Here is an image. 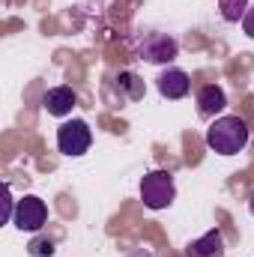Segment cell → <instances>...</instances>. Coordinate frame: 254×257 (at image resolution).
I'll return each instance as SVG.
<instances>
[{
    "label": "cell",
    "mask_w": 254,
    "mask_h": 257,
    "mask_svg": "<svg viewBox=\"0 0 254 257\" xmlns=\"http://www.w3.org/2000/svg\"><path fill=\"white\" fill-rule=\"evenodd\" d=\"M90 144H93V132L84 120H69L57 128V150L63 156H72V159L84 156L90 150Z\"/></svg>",
    "instance_id": "5b68a950"
},
{
    "label": "cell",
    "mask_w": 254,
    "mask_h": 257,
    "mask_svg": "<svg viewBox=\"0 0 254 257\" xmlns=\"http://www.w3.org/2000/svg\"><path fill=\"white\" fill-rule=\"evenodd\" d=\"M248 126L242 117H215L212 126L206 128V147L218 156H236L248 147Z\"/></svg>",
    "instance_id": "6da1fadb"
},
{
    "label": "cell",
    "mask_w": 254,
    "mask_h": 257,
    "mask_svg": "<svg viewBox=\"0 0 254 257\" xmlns=\"http://www.w3.org/2000/svg\"><path fill=\"white\" fill-rule=\"evenodd\" d=\"M186 257H224V236H221V230H206L200 239L189 242Z\"/></svg>",
    "instance_id": "9c48e42d"
},
{
    "label": "cell",
    "mask_w": 254,
    "mask_h": 257,
    "mask_svg": "<svg viewBox=\"0 0 254 257\" xmlns=\"http://www.w3.org/2000/svg\"><path fill=\"white\" fill-rule=\"evenodd\" d=\"M75 102H78V96H75L72 87H51V90L42 96V108H45L51 117H66V114H72Z\"/></svg>",
    "instance_id": "52a82bcc"
},
{
    "label": "cell",
    "mask_w": 254,
    "mask_h": 257,
    "mask_svg": "<svg viewBox=\"0 0 254 257\" xmlns=\"http://www.w3.org/2000/svg\"><path fill=\"white\" fill-rule=\"evenodd\" d=\"M242 30H245V36L254 39V6H248V12H245V18H242Z\"/></svg>",
    "instance_id": "4fadbf2b"
},
{
    "label": "cell",
    "mask_w": 254,
    "mask_h": 257,
    "mask_svg": "<svg viewBox=\"0 0 254 257\" xmlns=\"http://www.w3.org/2000/svg\"><path fill=\"white\" fill-rule=\"evenodd\" d=\"M177 197V186H174V174L171 171H150L141 180V200L150 209H165L171 206Z\"/></svg>",
    "instance_id": "7a4b0ae2"
},
{
    "label": "cell",
    "mask_w": 254,
    "mask_h": 257,
    "mask_svg": "<svg viewBox=\"0 0 254 257\" xmlns=\"http://www.w3.org/2000/svg\"><path fill=\"white\" fill-rule=\"evenodd\" d=\"M114 90H117V96H120L123 102H138V99H144V93H147L144 81H141L135 72H120V75L114 78Z\"/></svg>",
    "instance_id": "30bf717a"
},
{
    "label": "cell",
    "mask_w": 254,
    "mask_h": 257,
    "mask_svg": "<svg viewBox=\"0 0 254 257\" xmlns=\"http://www.w3.org/2000/svg\"><path fill=\"white\" fill-rule=\"evenodd\" d=\"M27 251L33 257H51L54 254V242H51V239H33V242L27 245Z\"/></svg>",
    "instance_id": "7c38bea8"
},
{
    "label": "cell",
    "mask_w": 254,
    "mask_h": 257,
    "mask_svg": "<svg viewBox=\"0 0 254 257\" xmlns=\"http://www.w3.org/2000/svg\"><path fill=\"white\" fill-rule=\"evenodd\" d=\"M177 54H180V42H177L171 33L150 30V33H144L141 42H138V57L147 60V63H153V66L171 63V60H177Z\"/></svg>",
    "instance_id": "3957f363"
},
{
    "label": "cell",
    "mask_w": 254,
    "mask_h": 257,
    "mask_svg": "<svg viewBox=\"0 0 254 257\" xmlns=\"http://www.w3.org/2000/svg\"><path fill=\"white\" fill-rule=\"evenodd\" d=\"M45 221H48V206H45V200H42V197H36V194H24V197L15 203L12 224H15L18 230L36 233V230H42V227H45Z\"/></svg>",
    "instance_id": "277c9868"
},
{
    "label": "cell",
    "mask_w": 254,
    "mask_h": 257,
    "mask_svg": "<svg viewBox=\"0 0 254 257\" xmlns=\"http://www.w3.org/2000/svg\"><path fill=\"white\" fill-rule=\"evenodd\" d=\"M227 108V96L218 84H206L197 90V114L200 117H215Z\"/></svg>",
    "instance_id": "ba28073f"
},
{
    "label": "cell",
    "mask_w": 254,
    "mask_h": 257,
    "mask_svg": "<svg viewBox=\"0 0 254 257\" xmlns=\"http://www.w3.org/2000/svg\"><path fill=\"white\" fill-rule=\"evenodd\" d=\"M248 209H251V215H254V192L248 194Z\"/></svg>",
    "instance_id": "9a60e30c"
},
{
    "label": "cell",
    "mask_w": 254,
    "mask_h": 257,
    "mask_svg": "<svg viewBox=\"0 0 254 257\" xmlns=\"http://www.w3.org/2000/svg\"><path fill=\"white\" fill-rule=\"evenodd\" d=\"M189 90H191V78L183 72V69L171 66V69H165V72L159 75V93H162L165 99H171V102L186 99Z\"/></svg>",
    "instance_id": "8992f818"
},
{
    "label": "cell",
    "mask_w": 254,
    "mask_h": 257,
    "mask_svg": "<svg viewBox=\"0 0 254 257\" xmlns=\"http://www.w3.org/2000/svg\"><path fill=\"white\" fill-rule=\"evenodd\" d=\"M126 257H153L150 251H144V248H138V251H132V254H126Z\"/></svg>",
    "instance_id": "5bb4252c"
},
{
    "label": "cell",
    "mask_w": 254,
    "mask_h": 257,
    "mask_svg": "<svg viewBox=\"0 0 254 257\" xmlns=\"http://www.w3.org/2000/svg\"><path fill=\"white\" fill-rule=\"evenodd\" d=\"M218 9L227 24H239L248 12V0H218Z\"/></svg>",
    "instance_id": "8fae6325"
}]
</instances>
